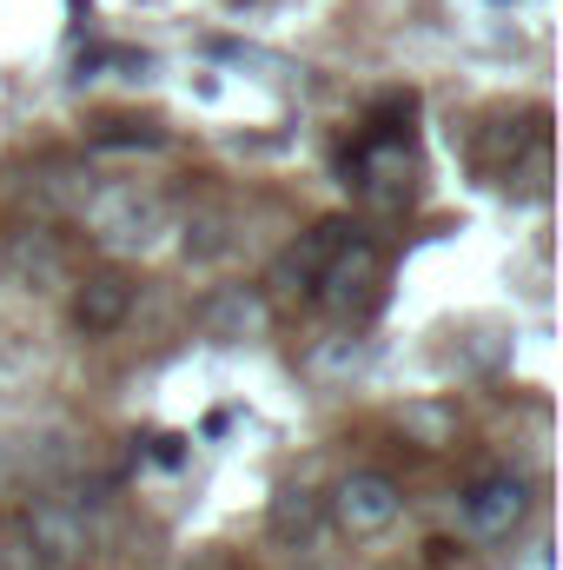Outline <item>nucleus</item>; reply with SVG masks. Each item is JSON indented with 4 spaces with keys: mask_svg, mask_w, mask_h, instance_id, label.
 Wrapping results in <instances>:
<instances>
[{
    "mask_svg": "<svg viewBox=\"0 0 563 570\" xmlns=\"http://www.w3.org/2000/svg\"><path fill=\"white\" fill-rule=\"evenodd\" d=\"M199 325H206V338H219V345L259 338V332H266V298H259L253 285H219V292L206 298Z\"/></svg>",
    "mask_w": 563,
    "mask_h": 570,
    "instance_id": "9",
    "label": "nucleus"
},
{
    "mask_svg": "<svg viewBox=\"0 0 563 570\" xmlns=\"http://www.w3.org/2000/svg\"><path fill=\"white\" fill-rule=\"evenodd\" d=\"M20 518H27V538H33V551H40L47 564H87L93 544H100L93 511H87L80 498H40V504H27Z\"/></svg>",
    "mask_w": 563,
    "mask_h": 570,
    "instance_id": "5",
    "label": "nucleus"
},
{
    "mask_svg": "<svg viewBox=\"0 0 563 570\" xmlns=\"http://www.w3.org/2000/svg\"><path fill=\"white\" fill-rule=\"evenodd\" d=\"M13 266H20V273H27V279H33V285L60 279V253H53V246H47V239H40V233H33V239H27V246H20V253H13Z\"/></svg>",
    "mask_w": 563,
    "mask_h": 570,
    "instance_id": "12",
    "label": "nucleus"
},
{
    "mask_svg": "<svg viewBox=\"0 0 563 570\" xmlns=\"http://www.w3.org/2000/svg\"><path fill=\"white\" fill-rule=\"evenodd\" d=\"M398 511H405V491L385 471H352L325 498V524H338L345 538H385L398 524Z\"/></svg>",
    "mask_w": 563,
    "mask_h": 570,
    "instance_id": "3",
    "label": "nucleus"
},
{
    "mask_svg": "<svg viewBox=\"0 0 563 570\" xmlns=\"http://www.w3.org/2000/svg\"><path fill=\"white\" fill-rule=\"evenodd\" d=\"M524 518H531V484H524V478H511V471L477 478V484L457 498V531H464V538H477V544L511 538Z\"/></svg>",
    "mask_w": 563,
    "mask_h": 570,
    "instance_id": "4",
    "label": "nucleus"
},
{
    "mask_svg": "<svg viewBox=\"0 0 563 570\" xmlns=\"http://www.w3.org/2000/svg\"><path fill=\"white\" fill-rule=\"evenodd\" d=\"M266 531H273V544H285V551H312L318 531H325V498L305 491V484L273 491V504H266Z\"/></svg>",
    "mask_w": 563,
    "mask_h": 570,
    "instance_id": "8",
    "label": "nucleus"
},
{
    "mask_svg": "<svg viewBox=\"0 0 563 570\" xmlns=\"http://www.w3.org/2000/svg\"><path fill=\"white\" fill-rule=\"evenodd\" d=\"M0 570H47V558L33 551V538H27V518H20V511H7V518H0Z\"/></svg>",
    "mask_w": 563,
    "mask_h": 570,
    "instance_id": "11",
    "label": "nucleus"
},
{
    "mask_svg": "<svg viewBox=\"0 0 563 570\" xmlns=\"http://www.w3.org/2000/svg\"><path fill=\"white\" fill-rule=\"evenodd\" d=\"M378 279H385V253L352 226L338 246H332V259L318 266V285H312V298L325 305V312H338V318H352V312H365L372 298H378Z\"/></svg>",
    "mask_w": 563,
    "mask_h": 570,
    "instance_id": "2",
    "label": "nucleus"
},
{
    "mask_svg": "<svg viewBox=\"0 0 563 570\" xmlns=\"http://www.w3.org/2000/svg\"><path fill=\"white\" fill-rule=\"evenodd\" d=\"M87 233L107 246V253H120V259H140L152 246H166V233H172V206L140 186V179H120V186H100L93 199H87Z\"/></svg>",
    "mask_w": 563,
    "mask_h": 570,
    "instance_id": "1",
    "label": "nucleus"
},
{
    "mask_svg": "<svg viewBox=\"0 0 563 570\" xmlns=\"http://www.w3.org/2000/svg\"><path fill=\"white\" fill-rule=\"evenodd\" d=\"M345 233H352V219H318L298 246H285L279 253V266H273V279L266 285H273V292H312V285H318V266L332 259V246H338Z\"/></svg>",
    "mask_w": 563,
    "mask_h": 570,
    "instance_id": "7",
    "label": "nucleus"
},
{
    "mask_svg": "<svg viewBox=\"0 0 563 570\" xmlns=\"http://www.w3.org/2000/svg\"><path fill=\"white\" fill-rule=\"evenodd\" d=\"M186 253H192L199 266H206V259H226V253H233V219H226L219 206H213V213H192V219H186Z\"/></svg>",
    "mask_w": 563,
    "mask_h": 570,
    "instance_id": "10",
    "label": "nucleus"
},
{
    "mask_svg": "<svg viewBox=\"0 0 563 570\" xmlns=\"http://www.w3.org/2000/svg\"><path fill=\"white\" fill-rule=\"evenodd\" d=\"M134 298H140V285L127 279V273H87V279L73 285V325L87 332V338H107V332H120L127 325V312H134Z\"/></svg>",
    "mask_w": 563,
    "mask_h": 570,
    "instance_id": "6",
    "label": "nucleus"
}]
</instances>
